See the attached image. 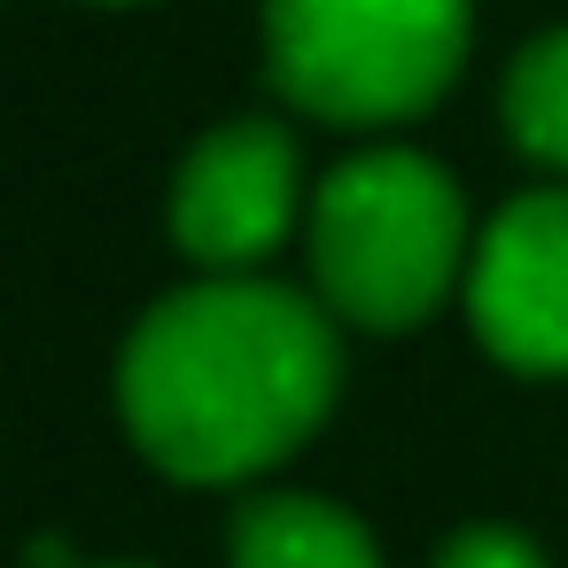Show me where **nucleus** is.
Here are the masks:
<instances>
[{
    "instance_id": "6",
    "label": "nucleus",
    "mask_w": 568,
    "mask_h": 568,
    "mask_svg": "<svg viewBox=\"0 0 568 568\" xmlns=\"http://www.w3.org/2000/svg\"><path fill=\"white\" fill-rule=\"evenodd\" d=\"M226 560L234 568H382V545L366 537V521L335 498L312 490H265L234 506L226 529Z\"/></svg>"
},
{
    "instance_id": "7",
    "label": "nucleus",
    "mask_w": 568,
    "mask_h": 568,
    "mask_svg": "<svg viewBox=\"0 0 568 568\" xmlns=\"http://www.w3.org/2000/svg\"><path fill=\"white\" fill-rule=\"evenodd\" d=\"M498 118L514 149L545 172H568V32H537L498 87Z\"/></svg>"
},
{
    "instance_id": "1",
    "label": "nucleus",
    "mask_w": 568,
    "mask_h": 568,
    "mask_svg": "<svg viewBox=\"0 0 568 568\" xmlns=\"http://www.w3.org/2000/svg\"><path fill=\"white\" fill-rule=\"evenodd\" d=\"M335 389V312L257 273L172 288L118 358V413L172 483H250L281 467L327 420Z\"/></svg>"
},
{
    "instance_id": "4",
    "label": "nucleus",
    "mask_w": 568,
    "mask_h": 568,
    "mask_svg": "<svg viewBox=\"0 0 568 568\" xmlns=\"http://www.w3.org/2000/svg\"><path fill=\"white\" fill-rule=\"evenodd\" d=\"M304 211V156L281 118L211 125L172 180V242L203 273H257Z\"/></svg>"
},
{
    "instance_id": "2",
    "label": "nucleus",
    "mask_w": 568,
    "mask_h": 568,
    "mask_svg": "<svg viewBox=\"0 0 568 568\" xmlns=\"http://www.w3.org/2000/svg\"><path fill=\"white\" fill-rule=\"evenodd\" d=\"M312 281L343 327L405 335L467 281L459 180L420 149H358L312 195Z\"/></svg>"
},
{
    "instance_id": "3",
    "label": "nucleus",
    "mask_w": 568,
    "mask_h": 568,
    "mask_svg": "<svg viewBox=\"0 0 568 568\" xmlns=\"http://www.w3.org/2000/svg\"><path fill=\"white\" fill-rule=\"evenodd\" d=\"M467 0H265V71L327 125H405L467 63Z\"/></svg>"
},
{
    "instance_id": "5",
    "label": "nucleus",
    "mask_w": 568,
    "mask_h": 568,
    "mask_svg": "<svg viewBox=\"0 0 568 568\" xmlns=\"http://www.w3.org/2000/svg\"><path fill=\"white\" fill-rule=\"evenodd\" d=\"M467 327L514 374H568V187L514 195L467 250Z\"/></svg>"
},
{
    "instance_id": "9",
    "label": "nucleus",
    "mask_w": 568,
    "mask_h": 568,
    "mask_svg": "<svg viewBox=\"0 0 568 568\" xmlns=\"http://www.w3.org/2000/svg\"><path fill=\"white\" fill-rule=\"evenodd\" d=\"M102 9H125V0H102Z\"/></svg>"
},
{
    "instance_id": "10",
    "label": "nucleus",
    "mask_w": 568,
    "mask_h": 568,
    "mask_svg": "<svg viewBox=\"0 0 568 568\" xmlns=\"http://www.w3.org/2000/svg\"><path fill=\"white\" fill-rule=\"evenodd\" d=\"M118 568H141V560H118Z\"/></svg>"
},
{
    "instance_id": "8",
    "label": "nucleus",
    "mask_w": 568,
    "mask_h": 568,
    "mask_svg": "<svg viewBox=\"0 0 568 568\" xmlns=\"http://www.w3.org/2000/svg\"><path fill=\"white\" fill-rule=\"evenodd\" d=\"M436 568H545V552H537L521 529L475 521V529H459V537L436 552Z\"/></svg>"
}]
</instances>
